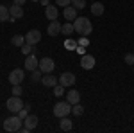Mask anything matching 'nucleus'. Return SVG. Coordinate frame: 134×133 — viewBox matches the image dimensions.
Listing matches in <instances>:
<instances>
[{"mask_svg":"<svg viewBox=\"0 0 134 133\" xmlns=\"http://www.w3.org/2000/svg\"><path fill=\"white\" fill-rule=\"evenodd\" d=\"M61 23L57 20H50V23L47 25V32H48V36H57V34H61Z\"/></svg>","mask_w":134,"mask_h":133,"instance_id":"obj_8","label":"nucleus"},{"mask_svg":"<svg viewBox=\"0 0 134 133\" xmlns=\"http://www.w3.org/2000/svg\"><path fill=\"white\" fill-rule=\"evenodd\" d=\"M73 31H75V29H73V23H70V22H68V23H63V27H61L63 34H72Z\"/></svg>","mask_w":134,"mask_h":133,"instance_id":"obj_22","label":"nucleus"},{"mask_svg":"<svg viewBox=\"0 0 134 133\" xmlns=\"http://www.w3.org/2000/svg\"><path fill=\"white\" fill-rule=\"evenodd\" d=\"M38 68H40L43 74H52L54 68H55V63H54L52 58H43V60H40V67H38Z\"/></svg>","mask_w":134,"mask_h":133,"instance_id":"obj_5","label":"nucleus"},{"mask_svg":"<svg viewBox=\"0 0 134 133\" xmlns=\"http://www.w3.org/2000/svg\"><path fill=\"white\" fill-rule=\"evenodd\" d=\"M72 112L75 113V115H82V113H84V108L79 104V102H77V104H73V106H72Z\"/></svg>","mask_w":134,"mask_h":133,"instance_id":"obj_28","label":"nucleus"},{"mask_svg":"<svg viewBox=\"0 0 134 133\" xmlns=\"http://www.w3.org/2000/svg\"><path fill=\"white\" fill-rule=\"evenodd\" d=\"M66 101L70 102V104H77V102H81V93L77 92V90H70V92H66Z\"/></svg>","mask_w":134,"mask_h":133,"instance_id":"obj_16","label":"nucleus"},{"mask_svg":"<svg viewBox=\"0 0 134 133\" xmlns=\"http://www.w3.org/2000/svg\"><path fill=\"white\" fill-rule=\"evenodd\" d=\"M14 4H18V6H23V4H25V0H14Z\"/></svg>","mask_w":134,"mask_h":133,"instance_id":"obj_34","label":"nucleus"},{"mask_svg":"<svg viewBox=\"0 0 134 133\" xmlns=\"http://www.w3.org/2000/svg\"><path fill=\"white\" fill-rule=\"evenodd\" d=\"M73 29L77 31V34H81V36H90L91 31H93V23L86 16H77L73 20Z\"/></svg>","mask_w":134,"mask_h":133,"instance_id":"obj_1","label":"nucleus"},{"mask_svg":"<svg viewBox=\"0 0 134 133\" xmlns=\"http://www.w3.org/2000/svg\"><path fill=\"white\" fill-rule=\"evenodd\" d=\"M21 85H13V95H21Z\"/></svg>","mask_w":134,"mask_h":133,"instance_id":"obj_30","label":"nucleus"},{"mask_svg":"<svg viewBox=\"0 0 134 133\" xmlns=\"http://www.w3.org/2000/svg\"><path fill=\"white\" fill-rule=\"evenodd\" d=\"M11 43H13L14 47H21V45L25 43V36H20V34H14V36L11 38Z\"/></svg>","mask_w":134,"mask_h":133,"instance_id":"obj_21","label":"nucleus"},{"mask_svg":"<svg viewBox=\"0 0 134 133\" xmlns=\"http://www.w3.org/2000/svg\"><path fill=\"white\" fill-rule=\"evenodd\" d=\"M5 104H7V110H9L11 113H18V112H20V110H21V108L25 106V104L21 102L20 95H13V97H9Z\"/></svg>","mask_w":134,"mask_h":133,"instance_id":"obj_4","label":"nucleus"},{"mask_svg":"<svg viewBox=\"0 0 134 133\" xmlns=\"http://www.w3.org/2000/svg\"><path fill=\"white\" fill-rule=\"evenodd\" d=\"M9 22L11 20V13H9V7L5 6H0V22Z\"/></svg>","mask_w":134,"mask_h":133,"instance_id":"obj_20","label":"nucleus"},{"mask_svg":"<svg viewBox=\"0 0 134 133\" xmlns=\"http://www.w3.org/2000/svg\"><path fill=\"white\" fill-rule=\"evenodd\" d=\"M20 128H21V119L20 117H9V119L4 121V130H5V131L14 133V131H20Z\"/></svg>","mask_w":134,"mask_h":133,"instance_id":"obj_3","label":"nucleus"},{"mask_svg":"<svg viewBox=\"0 0 134 133\" xmlns=\"http://www.w3.org/2000/svg\"><path fill=\"white\" fill-rule=\"evenodd\" d=\"M54 93H55V95H57V97H61L63 93H64V86H63V85H59V83H57V85H55V86H54Z\"/></svg>","mask_w":134,"mask_h":133,"instance_id":"obj_27","label":"nucleus"},{"mask_svg":"<svg viewBox=\"0 0 134 133\" xmlns=\"http://www.w3.org/2000/svg\"><path fill=\"white\" fill-rule=\"evenodd\" d=\"M45 16L48 18V20H57V16H59V9L55 7V6H47L45 7Z\"/></svg>","mask_w":134,"mask_h":133,"instance_id":"obj_13","label":"nucleus"},{"mask_svg":"<svg viewBox=\"0 0 134 133\" xmlns=\"http://www.w3.org/2000/svg\"><path fill=\"white\" fill-rule=\"evenodd\" d=\"M29 112H31V104H25V106L21 108L20 112H18V117H20L21 121H23V119H25V117L29 115Z\"/></svg>","mask_w":134,"mask_h":133,"instance_id":"obj_23","label":"nucleus"},{"mask_svg":"<svg viewBox=\"0 0 134 133\" xmlns=\"http://www.w3.org/2000/svg\"><path fill=\"white\" fill-rule=\"evenodd\" d=\"M88 43H90L88 36H81V38H79V41H77V45H82V47H88Z\"/></svg>","mask_w":134,"mask_h":133,"instance_id":"obj_31","label":"nucleus"},{"mask_svg":"<svg viewBox=\"0 0 134 133\" xmlns=\"http://www.w3.org/2000/svg\"><path fill=\"white\" fill-rule=\"evenodd\" d=\"M23 77H25L23 70H21V68H14V70H11V74H9V83L11 85H21Z\"/></svg>","mask_w":134,"mask_h":133,"instance_id":"obj_6","label":"nucleus"},{"mask_svg":"<svg viewBox=\"0 0 134 133\" xmlns=\"http://www.w3.org/2000/svg\"><path fill=\"white\" fill-rule=\"evenodd\" d=\"M31 2H40V0H31Z\"/></svg>","mask_w":134,"mask_h":133,"instance_id":"obj_36","label":"nucleus"},{"mask_svg":"<svg viewBox=\"0 0 134 133\" xmlns=\"http://www.w3.org/2000/svg\"><path fill=\"white\" fill-rule=\"evenodd\" d=\"M32 47H34V45H31V43H27V41H25V43L21 45L20 49H21V52L27 56V54H31V52H32Z\"/></svg>","mask_w":134,"mask_h":133,"instance_id":"obj_26","label":"nucleus"},{"mask_svg":"<svg viewBox=\"0 0 134 133\" xmlns=\"http://www.w3.org/2000/svg\"><path fill=\"white\" fill-rule=\"evenodd\" d=\"M41 77H43V72L40 70V68L32 70V83H38V81H41Z\"/></svg>","mask_w":134,"mask_h":133,"instance_id":"obj_24","label":"nucleus"},{"mask_svg":"<svg viewBox=\"0 0 134 133\" xmlns=\"http://www.w3.org/2000/svg\"><path fill=\"white\" fill-rule=\"evenodd\" d=\"M59 126H61L63 131H72L73 128V122L68 119V117H61V122H59Z\"/></svg>","mask_w":134,"mask_h":133,"instance_id":"obj_18","label":"nucleus"},{"mask_svg":"<svg viewBox=\"0 0 134 133\" xmlns=\"http://www.w3.org/2000/svg\"><path fill=\"white\" fill-rule=\"evenodd\" d=\"M40 2H41V4H43V6H45V7L48 6V0H40Z\"/></svg>","mask_w":134,"mask_h":133,"instance_id":"obj_35","label":"nucleus"},{"mask_svg":"<svg viewBox=\"0 0 134 133\" xmlns=\"http://www.w3.org/2000/svg\"><path fill=\"white\" fill-rule=\"evenodd\" d=\"M91 13L95 14V16H100L104 13V4L102 2H95V4H91Z\"/></svg>","mask_w":134,"mask_h":133,"instance_id":"obj_19","label":"nucleus"},{"mask_svg":"<svg viewBox=\"0 0 134 133\" xmlns=\"http://www.w3.org/2000/svg\"><path fill=\"white\" fill-rule=\"evenodd\" d=\"M73 83H75V76L72 72H64L59 76V85H63V86H72Z\"/></svg>","mask_w":134,"mask_h":133,"instance_id":"obj_11","label":"nucleus"},{"mask_svg":"<svg viewBox=\"0 0 134 133\" xmlns=\"http://www.w3.org/2000/svg\"><path fill=\"white\" fill-rule=\"evenodd\" d=\"M64 45H66L68 51H75V49H77V41H73V40H66Z\"/></svg>","mask_w":134,"mask_h":133,"instance_id":"obj_29","label":"nucleus"},{"mask_svg":"<svg viewBox=\"0 0 134 133\" xmlns=\"http://www.w3.org/2000/svg\"><path fill=\"white\" fill-rule=\"evenodd\" d=\"M55 4H57V6H63V7H66V6H72V0H55Z\"/></svg>","mask_w":134,"mask_h":133,"instance_id":"obj_33","label":"nucleus"},{"mask_svg":"<svg viewBox=\"0 0 134 133\" xmlns=\"http://www.w3.org/2000/svg\"><path fill=\"white\" fill-rule=\"evenodd\" d=\"M124 61L127 63V65H134V54H125Z\"/></svg>","mask_w":134,"mask_h":133,"instance_id":"obj_32","label":"nucleus"},{"mask_svg":"<svg viewBox=\"0 0 134 133\" xmlns=\"http://www.w3.org/2000/svg\"><path fill=\"white\" fill-rule=\"evenodd\" d=\"M9 13H11V18L18 20V18H21V16H23V7H21V6H18V4H13V6L9 7Z\"/></svg>","mask_w":134,"mask_h":133,"instance_id":"obj_15","label":"nucleus"},{"mask_svg":"<svg viewBox=\"0 0 134 133\" xmlns=\"http://www.w3.org/2000/svg\"><path fill=\"white\" fill-rule=\"evenodd\" d=\"M72 6L75 9H84L86 7V0H72Z\"/></svg>","mask_w":134,"mask_h":133,"instance_id":"obj_25","label":"nucleus"},{"mask_svg":"<svg viewBox=\"0 0 134 133\" xmlns=\"http://www.w3.org/2000/svg\"><path fill=\"white\" fill-rule=\"evenodd\" d=\"M41 83L45 85V86H47V88H54V86L59 83V77H54L52 74H43Z\"/></svg>","mask_w":134,"mask_h":133,"instance_id":"obj_12","label":"nucleus"},{"mask_svg":"<svg viewBox=\"0 0 134 133\" xmlns=\"http://www.w3.org/2000/svg\"><path fill=\"white\" fill-rule=\"evenodd\" d=\"M81 67H82L84 70H91L93 67H95V58H93L91 54H82V58H81Z\"/></svg>","mask_w":134,"mask_h":133,"instance_id":"obj_10","label":"nucleus"},{"mask_svg":"<svg viewBox=\"0 0 134 133\" xmlns=\"http://www.w3.org/2000/svg\"><path fill=\"white\" fill-rule=\"evenodd\" d=\"M70 112H72V104L68 101H61V102H57V104L54 106V115L59 117V119H61V117H66Z\"/></svg>","mask_w":134,"mask_h":133,"instance_id":"obj_2","label":"nucleus"},{"mask_svg":"<svg viewBox=\"0 0 134 133\" xmlns=\"http://www.w3.org/2000/svg\"><path fill=\"white\" fill-rule=\"evenodd\" d=\"M38 67H40V60H38L32 52L27 54V58H25V68H27V70H36Z\"/></svg>","mask_w":134,"mask_h":133,"instance_id":"obj_7","label":"nucleus"},{"mask_svg":"<svg viewBox=\"0 0 134 133\" xmlns=\"http://www.w3.org/2000/svg\"><path fill=\"white\" fill-rule=\"evenodd\" d=\"M63 16H64L66 20L73 22V20H75V18H77V9H75L73 6H66V7L63 9Z\"/></svg>","mask_w":134,"mask_h":133,"instance_id":"obj_14","label":"nucleus"},{"mask_svg":"<svg viewBox=\"0 0 134 133\" xmlns=\"http://www.w3.org/2000/svg\"><path fill=\"white\" fill-rule=\"evenodd\" d=\"M23 121H25V128H27L29 131H31V130H34V128L38 126V117H36V115H31V113H29Z\"/></svg>","mask_w":134,"mask_h":133,"instance_id":"obj_17","label":"nucleus"},{"mask_svg":"<svg viewBox=\"0 0 134 133\" xmlns=\"http://www.w3.org/2000/svg\"><path fill=\"white\" fill-rule=\"evenodd\" d=\"M40 40H41V32L38 31V29H32V31H29L25 34V41L31 43V45H36Z\"/></svg>","mask_w":134,"mask_h":133,"instance_id":"obj_9","label":"nucleus"}]
</instances>
